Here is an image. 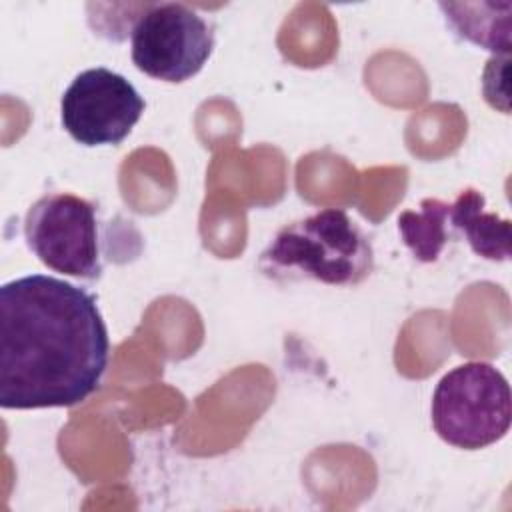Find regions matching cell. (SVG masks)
<instances>
[{
    "label": "cell",
    "mask_w": 512,
    "mask_h": 512,
    "mask_svg": "<svg viewBox=\"0 0 512 512\" xmlns=\"http://www.w3.org/2000/svg\"><path fill=\"white\" fill-rule=\"evenodd\" d=\"M276 282L316 280L358 286L374 270V250L362 228L340 208H324L282 226L258 260Z\"/></svg>",
    "instance_id": "2"
},
{
    "label": "cell",
    "mask_w": 512,
    "mask_h": 512,
    "mask_svg": "<svg viewBox=\"0 0 512 512\" xmlns=\"http://www.w3.org/2000/svg\"><path fill=\"white\" fill-rule=\"evenodd\" d=\"M512 396L504 374L488 362H464L446 372L432 394V426L450 446L486 448L506 436Z\"/></svg>",
    "instance_id": "3"
},
{
    "label": "cell",
    "mask_w": 512,
    "mask_h": 512,
    "mask_svg": "<svg viewBox=\"0 0 512 512\" xmlns=\"http://www.w3.org/2000/svg\"><path fill=\"white\" fill-rule=\"evenodd\" d=\"M144 98L122 74L104 66L80 72L64 90L60 120L84 146H116L138 124Z\"/></svg>",
    "instance_id": "6"
},
{
    "label": "cell",
    "mask_w": 512,
    "mask_h": 512,
    "mask_svg": "<svg viewBox=\"0 0 512 512\" xmlns=\"http://www.w3.org/2000/svg\"><path fill=\"white\" fill-rule=\"evenodd\" d=\"M24 238L34 256L54 272L86 280L102 272L96 208L76 194L40 196L26 212Z\"/></svg>",
    "instance_id": "5"
},
{
    "label": "cell",
    "mask_w": 512,
    "mask_h": 512,
    "mask_svg": "<svg viewBox=\"0 0 512 512\" xmlns=\"http://www.w3.org/2000/svg\"><path fill=\"white\" fill-rule=\"evenodd\" d=\"M446 22L456 30L458 36L490 50L502 52L508 56L510 52V12L496 16L498 6L490 4L488 16H476L468 4H440Z\"/></svg>",
    "instance_id": "9"
},
{
    "label": "cell",
    "mask_w": 512,
    "mask_h": 512,
    "mask_svg": "<svg viewBox=\"0 0 512 512\" xmlns=\"http://www.w3.org/2000/svg\"><path fill=\"white\" fill-rule=\"evenodd\" d=\"M484 202L486 200L478 190H462L450 204V224L454 232H460L468 240L470 248L478 256L504 262L512 254L510 220L500 218L494 212H486Z\"/></svg>",
    "instance_id": "7"
},
{
    "label": "cell",
    "mask_w": 512,
    "mask_h": 512,
    "mask_svg": "<svg viewBox=\"0 0 512 512\" xmlns=\"http://www.w3.org/2000/svg\"><path fill=\"white\" fill-rule=\"evenodd\" d=\"M110 338L94 294L28 274L0 288V406L64 408L102 382Z\"/></svg>",
    "instance_id": "1"
},
{
    "label": "cell",
    "mask_w": 512,
    "mask_h": 512,
    "mask_svg": "<svg viewBox=\"0 0 512 512\" xmlns=\"http://www.w3.org/2000/svg\"><path fill=\"white\" fill-rule=\"evenodd\" d=\"M398 232L416 260L436 262L454 232L450 204L438 198H424L418 212L404 210L398 216Z\"/></svg>",
    "instance_id": "8"
},
{
    "label": "cell",
    "mask_w": 512,
    "mask_h": 512,
    "mask_svg": "<svg viewBox=\"0 0 512 512\" xmlns=\"http://www.w3.org/2000/svg\"><path fill=\"white\" fill-rule=\"evenodd\" d=\"M130 42L132 62L140 72L178 84L196 76L212 56L214 28L188 4H146Z\"/></svg>",
    "instance_id": "4"
}]
</instances>
